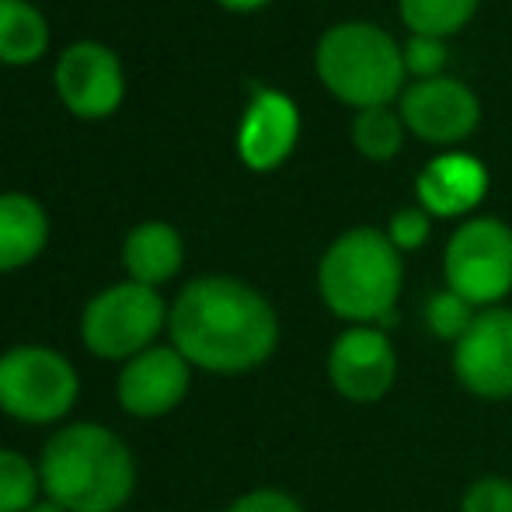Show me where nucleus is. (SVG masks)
<instances>
[{
  "instance_id": "f257e3e1",
  "label": "nucleus",
  "mask_w": 512,
  "mask_h": 512,
  "mask_svg": "<svg viewBox=\"0 0 512 512\" xmlns=\"http://www.w3.org/2000/svg\"><path fill=\"white\" fill-rule=\"evenodd\" d=\"M168 342L213 377H241L272 359L279 314L255 286L230 276H203L182 286L168 314Z\"/></svg>"
},
{
  "instance_id": "f03ea898",
  "label": "nucleus",
  "mask_w": 512,
  "mask_h": 512,
  "mask_svg": "<svg viewBox=\"0 0 512 512\" xmlns=\"http://www.w3.org/2000/svg\"><path fill=\"white\" fill-rule=\"evenodd\" d=\"M39 478L67 512H122L136 492V457L108 425L67 422L42 446Z\"/></svg>"
},
{
  "instance_id": "7ed1b4c3",
  "label": "nucleus",
  "mask_w": 512,
  "mask_h": 512,
  "mask_svg": "<svg viewBox=\"0 0 512 512\" xmlns=\"http://www.w3.org/2000/svg\"><path fill=\"white\" fill-rule=\"evenodd\" d=\"M401 279V251L377 227L345 230L317 265V290L331 314L384 331L394 324Z\"/></svg>"
},
{
  "instance_id": "20e7f679",
  "label": "nucleus",
  "mask_w": 512,
  "mask_h": 512,
  "mask_svg": "<svg viewBox=\"0 0 512 512\" xmlns=\"http://www.w3.org/2000/svg\"><path fill=\"white\" fill-rule=\"evenodd\" d=\"M317 77L345 105L384 108L405 84V56L384 28L370 21H342L317 42Z\"/></svg>"
},
{
  "instance_id": "39448f33",
  "label": "nucleus",
  "mask_w": 512,
  "mask_h": 512,
  "mask_svg": "<svg viewBox=\"0 0 512 512\" xmlns=\"http://www.w3.org/2000/svg\"><path fill=\"white\" fill-rule=\"evenodd\" d=\"M81 398V373L60 349L21 342L0 352V411L21 425H60Z\"/></svg>"
},
{
  "instance_id": "423d86ee",
  "label": "nucleus",
  "mask_w": 512,
  "mask_h": 512,
  "mask_svg": "<svg viewBox=\"0 0 512 512\" xmlns=\"http://www.w3.org/2000/svg\"><path fill=\"white\" fill-rule=\"evenodd\" d=\"M171 307L154 286H140L133 279L105 286L88 300L81 314V342L95 359L126 363V359L157 345L161 331H168Z\"/></svg>"
},
{
  "instance_id": "0eeeda50",
  "label": "nucleus",
  "mask_w": 512,
  "mask_h": 512,
  "mask_svg": "<svg viewBox=\"0 0 512 512\" xmlns=\"http://www.w3.org/2000/svg\"><path fill=\"white\" fill-rule=\"evenodd\" d=\"M446 290L478 310L499 307L512 290V230L495 216H478L453 230L443 255Z\"/></svg>"
},
{
  "instance_id": "6e6552de",
  "label": "nucleus",
  "mask_w": 512,
  "mask_h": 512,
  "mask_svg": "<svg viewBox=\"0 0 512 512\" xmlns=\"http://www.w3.org/2000/svg\"><path fill=\"white\" fill-rule=\"evenodd\" d=\"M328 380L338 398L352 405H377L398 380V352L384 328L352 324L328 349Z\"/></svg>"
},
{
  "instance_id": "1a4fd4ad",
  "label": "nucleus",
  "mask_w": 512,
  "mask_h": 512,
  "mask_svg": "<svg viewBox=\"0 0 512 512\" xmlns=\"http://www.w3.org/2000/svg\"><path fill=\"white\" fill-rule=\"evenodd\" d=\"M192 363L171 342L126 359L115 373V401L129 418L154 422L185 405L192 391Z\"/></svg>"
},
{
  "instance_id": "9d476101",
  "label": "nucleus",
  "mask_w": 512,
  "mask_h": 512,
  "mask_svg": "<svg viewBox=\"0 0 512 512\" xmlns=\"http://www.w3.org/2000/svg\"><path fill=\"white\" fill-rule=\"evenodd\" d=\"M453 373L460 387L481 401L512 398V310L488 307L453 345Z\"/></svg>"
},
{
  "instance_id": "9b49d317",
  "label": "nucleus",
  "mask_w": 512,
  "mask_h": 512,
  "mask_svg": "<svg viewBox=\"0 0 512 512\" xmlns=\"http://www.w3.org/2000/svg\"><path fill=\"white\" fill-rule=\"evenodd\" d=\"M481 105L467 84L453 77L418 81L401 98V122L425 143H457L474 133Z\"/></svg>"
},
{
  "instance_id": "f8f14e48",
  "label": "nucleus",
  "mask_w": 512,
  "mask_h": 512,
  "mask_svg": "<svg viewBox=\"0 0 512 512\" xmlns=\"http://www.w3.org/2000/svg\"><path fill=\"white\" fill-rule=\"evenodd\" d=\"M56 88L74 115L102 119L122 102V67L102 42H74L56 63Z\"/></svg>"
},
{
  "instance_id": "ddd939ff",
  "label": "nucleus",
  "mask_w": 512,
  "mask_h": 512,
  "mask_svg": "<svg viewBox=\"0 0 512 512\" xmlns=\"http://www.w3.org/2000/svg\"><path fill=\"white\" fill-rule=\"evenodd\" d=\"M300 133V115L297 105L279 91H258L251 98L248 112L241 119V133H237V150L241 161L251 171H272L290 157L293 143Z\"/></svg>"
},
{
  "instance_id": "4468645a",
  "label": "nucleus",
  "mask_w": 512,
  "mask_h": 512,
  "mask_svg": "<svg viewBox=\"0 0 512 512\" xmlns=\"http://www.w3.org/2000/svg\"><path fill=\"white\" fill-rule=\"evenodd\" d=\"M415 189L418 203L429 216H460L485 199L488 171L471 154H443L425 164Z\"/></svg>"
},
{
  "instance_id": "2eb2a0df",
  "label": "nucleus",
  "mask_w": 512,
  "mask_h": 512,
  "mask_svg": "<svg viewBox=\"0 0 512 512\" xmlns=\"http://www.w3.org/2000/svg\"><path fill=\"white\" fill-rule=\"evenodd\" d=\"M185 262V244L171 223L150 220L140 223L126 234L122 241V265H126L129 279L140 286H164L168 279L178 276Z\"/></svg>"
},
{
  "instance_id": "dca6fc26",
  "label": "nucleus",
  "mask_w": 512,
  "mask_h": 512,
  "mask_svg": "<svg viewBox=\"0 0 512 512\" xmlns=\"http://www.w3.org/2000/svg\"><path fill=\"white\" fill-rule=\"evenodd\" d=\"M49 241V216L32 196H0V272L25 269L42 255Z\"/></svg>"
},
{
  "instance_id": "f3484780",
  "label": "nucleus",
  "mask_w": 512,
  "mask_h": 512,
  "mask_svg": "<svg viewBox=\"0 0 512 512\" xmlns=\"http://www.w3.org/2000/svg\"><path fill=\"white\" fill-rule=\"evenodd\" d=\"M49 25L28 0H0V60L32 63L46 53Z\"/></svg>"
},
{
  "instance_id": "a211bd4d",
  "label": "nucleus",
  "mask_w": 512,
  "mask_h": 512,
  "mask_svg": "<svg viewBox=\"0 0 512 512\" xmlns=\"http://www.w3.org/2000/svg\"><path fill=\"white\" fill-rule=\"evenodd\" d=\"M478 4L481 0H398V11L415 35L443 39V35H457L474 18Z\"/></svg>"
},
{
  "instance_id": "6ab92c4d",
  "label": "nucleus",
  "mask_w": 512,
  "mask_h": 512,
  "mask_svg": "<svg viewBox=\"0 0 512 512\" xmlns=\"http://www.w3.org/2000/svg\"><path fill=\"white\" fill-rule=\"evenodd\" d=\"M39 499V460H28L14 446H0V512H28Z\"/></svg>"
},
{
  "instance_id": "aec40b11",
  "label": "nucleus",
  "mask_w": 512,
  "mask_h": 512,
  "mask_svg": "<svg viewBox=\"0 0 512 512\" xmlns=\"http://www.w3.org/2000/svg\"><path fill=\"white\" fill-rule=\"evenodd\" d=\"M401 119L391 108H366L356 115V126H352V140H356L359 154L370 157V161H391L401 150Z\"/></svg>"
},
{
  "instance_id": "412c9836",
  "label": "nucleus",
  "mask_w": 512,
  "mask_h": 512,
  "mask_svg": "<svg viewBox=\"0 0 512 512\" xmlns=\"http://www.w3.org/2000/svg\"><path fill=\"white\" fill-rule=\"evenodd\" d=\"M478 314L481 310L474 307L471 300H464L453 290L432 293L429 304H425V324H429V331L439 342H450V345H457L460 338L467 335V328H471Z\"/></svg>"
},
{
  "instance_id": "4be33fe9",
  "label": "nucleus",
  "mask_w": 512,
  "mask_h": 512,
  "mask_svg": "<svg viewBox=\"0 0 512 512\" xmlns=\"http://www.w3.org/2000/svg\"><path fill=\"white\" fill-rule=\"evenodd\" d=\"M460 512H512V481L502 474H485L467 485Z\"/></svg>"
},
{
  "instance_id": "5701e85b",
  "label": "nucleus",
  "mask_w": 512,
  "mask_h": 512,
  "mask_svg": "<svg viewBox=\"0 0 512 512\" xmlns=\"http://www.w3.org/2000/svg\"><path fill=\"white\" fill-rule=\"evenodd\" d=\"M401 56H405L408 74L422 77V81L439 77V70L446 67V46L439 39H429V35H411L405 49H401Z\"/></svg>"
},
{
  "instance_id": "b1692460",
  "label": "nucleus",
  "mask_w": 512,
  "mask_h": 512,
  "mask_svg": "<svg viewBox=\"0 0 512 512\" xmlns=\"http://www.w3.org/2000/svg\"><path fill=\"white\" fill-rule=\"evenodd\" d=\"M391 237V244L398 251H415L425 244L429 237V213L422 206H411V209H401V213L391 216V227L384 230Z\"/></svg>"
},
{
  "instance_id": "393cba45",
  "label": "nucleus",
  "mask_w": 512,
  "mask_h": 512,
  "mask_svg": "<svg viewBox=\"0 0 512 512\" xmlns=\"http://www.w3.org/2000/svg\"><path fill=\"white\" fill-rule=\"evenodd\" d=\"M223 512H304V506L283 488H251V492L237 495Z\"/></svg>"
},
{
  "instance_id": "a878e982",
  "label": "nucleus",
  "mask_w": 512,
  "mask_h": 512,
  "mask_svg": "<svg viewBox=\"0 0 512 512\" xmlns=\"http://www.w3.org/2000/svg\"><path fill=\"white\" fill-rule=\"evenodd\" d=\"M223 7H230V11H255V7L269 4V0H220Z\"/></svg>"
},
{
  "instance_id": "bb28decb",
  "label": "nucleus",
  "mask_w": 512,
  "mask_h": 512,
  "mask_svg": "<svg viewBox=\"0 0 512 512\" xmlns=\"http://www.w3.org/2000/svg\"><path fill=\"white\" fill-rule=\"evenodd\" d=\"M28 512H67V509H63L60 502H53V499H49V495H42V499L35 502V506L28 509Z\"/></svg>"
}]
</instances>
